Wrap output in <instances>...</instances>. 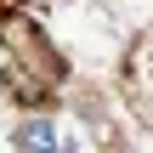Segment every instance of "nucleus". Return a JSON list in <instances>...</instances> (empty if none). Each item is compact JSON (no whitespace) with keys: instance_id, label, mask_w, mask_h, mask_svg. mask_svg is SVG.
<instances>
[{"instance_id":"obj_1","label":"nucleus","mask_w":153,"mask_h":153,"mask_svg":"<svg viewBox=\"0 0 153 153\" xmlns=\"http://www.w3.org/2000/svg\"><path fill=\"white\" fill-rule=\"evenodd\" d=\"M17 153H62V131H57L51 119H23Z\"/></svg>"},{"instance_id":"obj_2","label":"nucleus","mask_w":153,"mask_h":153,"mask_svg":"<svg viewBox=\"0 0 153 153\" xmlns=\"http://www.w3.org/2000/svg\"><path fill=\"white\" fill-rule=\"evenodd\" d=\"M17 6H23V0H0V11H6V17H11V11H17Z\"/></svg>"}]
</instances>
